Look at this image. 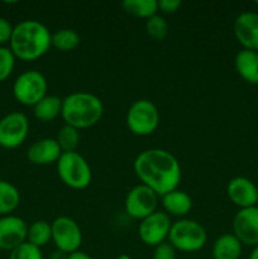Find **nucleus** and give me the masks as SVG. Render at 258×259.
Here are the masks:
<instances>
[{"label":"nucleus","instance_id":"obj_32","mask_svg":"<svg viewBox=\"0 0 258 259\" xmlns=\"http://www.w3.org/2000/svg\"><path fill=\"white\" fill-rule=\"evenodd\" d=\"M67 259H93V258H91L90 255L88 254V253L81 252V250H77V252L68 254Z\"/></svg>","mask_w":258,"mask_h":259},{"label":"nucleus","instance_id":"obj_3","mask_svg":"<svg viewBox=\"0 0 258 259\" xmlns=\"http://www.w3.org/2000/svg\"><path fill=\"white\" fill-rule=\"evenodd\" d=\"M104 104L96 95L86 91H77L62 99V116L66 125L88 129L96 125L103 118Z\"/></svg>","mask_w":258,"mask_h":259},{"label":"nucleus","instance_id":"obj_22","mask_svg":"<svg viewBox=\"0 0 258 259\" xmlns=\"http://www.w3.org/2000/svg\"><path fill=\"white\" fill-rule=\"evenodd\" d=\"M121 8L126 14L142 19H149L158 12V2L157 0H124Z\"/></svg>","mask_w":258,"mask_h":259},{"label":"nucleus","instance_id":"obj_33","mask_svg":"<svg viewBox=\"0 0 258 259\" xmlns=\"http://www.w3.org/2000/svg\"><path fill=\"white\" fill-rule=\"evenodd\" d=\"M68 254H66L65 252H62V250H53L52 253H51L50 255V259H67Z\"/></svg>","mask_w":258,"mask_h":259},{"label":"nucleus","instance_id":"obj_5","mask_svg":"<svg viewBox=\"0 0 258 259\" xmlns=\"http://www.w3.org/2000/svg\"><path fill=\"white\" fill-rule=\"evenodd\" d=\"M206 240V230L200 223L191 219H180L172 223L168 243L176 250L185 253L197 252L205 247Z\"/></svg>","mask_w":258,"mask_h":259},{"label":"nucleus","instance_id":"obj_15","mask_svg":"<svg viewBox=\"0 0 258 259\" xmlns=\"http://www.w3.org/2000/svg\"><path fill=\"white\" fill-rule=\"evenodd\" d=\"M258 187L247 177H234L228 182L227 195L230 201L239 209L257 205Z\"/></svg>","mask_w":258,"mask_h":259},{"label":"nucleus","instance_id":"obj_20","mask_svg":"<svg viewBox=\"0 0 258 259\" xmlns=\"http://www.w3.org/2000/svg\"><path fill=\"white\" fill-rule=\"evenodd\" d=\"M62 111V99L57 95H46L42 100L33 106V114L42 123L55 120Z\"/></svg>","mask_w":258,"mask_h":259},{"label":"nucleus","instance_id":"obj_36","mask_svg":"<svg viewBox=\"0 0 258 259\" xmlns=\"http://www.w3.org/2000/svg\"><path fill=\"white\" fill-rule=\"evenodd\" d=\"M257 204H258V191H257Z\"/></svg>","mask_w":258,"mask_h":259},{"label":"nucleus","instance_id":"obj_14","mask_svg":"<svg viewBox=\"0 0 258 259\" xmlns=\"http://www.w3.org/2000/svg\"><path fill=\"white\" fill-rule=\"evenodd\" d=\"M234 35L243 50L258 52V13H240L233 25Z\"/></svg>","mask_w":258,"mask_h":259},{"label":"nucleus","instance_id":"obj_31","mask_svg":"<svg viewBox=\"0 0 258 259\" xmlns=\"http://www.w3.org/2000/svg\"><path fill=\"white\" fill-rule=\"evenodd\" d=\"M182 3L180 0H159L158 10L164 14H174L179 10Z\"/></svg>","mask_w":258,"mask_h":259},{"label":"nucleus","instance_id":"obj_8","mask_svg":"<svg viewBox=\"0 0 258 259\" xmlns=\"http://www.w3.org/2000/svg\"><path fill=\"white\" fill-rule=\"evenodd\" d=\"M52 227V242L56 249L71 254L80 250L82 244V232L73 219L68 217H58L51 223Z\"/></svg>","mask_w":258,"mask_h":259},{"label":"nucleus","instance_id":"obj_6","mask_svg":"<svg viewBox=\"0 0 258 259\" xmlns=\"http://www.w3.org/2000/svg\"><path fill=\"white\" fill-rule=\"evenodd\" d=\"M125 121L129 131L136 136H149L159 125L158 108L148 99H139L129 106Z\"/></svg>","mask_w":258,"mask_h":259},{"label":"nucleus","instance_id":"obj_23","mask_svg":"<svg viewBox=\"0 0 258 259\" xmlns=\"http://www.w3.org/2000/svg\"><path fill=\"white\" fill-rule=\"evenodd\" d=\"M80 45V35L76 30L70 28H63L52 33L51 37V46L60 52H71L76 50Z\"/></svg>","mask_w":258,"mask_h":259},{"label":"nucleus","instance_id":"obj_12","mask_svg":"<svg viewBox=\"0 0 258 259\" xmlns=\"http://www.w3.org/2000/svg\"><path fill=\"white\" fill-rule=\"evenodd\" d=\"M233 234L242 244L258 245V207L240 209L233 219Z\"/></svg>","mask_w":258,"mask_h":259},{"label":"nucleus","instance_id":"obj_21","mask_svg":"<svg viewBox=\"0 0 258 259\" xmlns=\"http://www.w3.org/2000/svg\"><path fill=\"white\" fill-rule=\"evenodd\" d=\"M20 204V194L10 182L0 180V217L12 215Z\"/></svg>","mask_w":258,"mask_h":259},{"label":"nucleus","instance_id":"obj_30","mask_svg":"<svg viewBox=\"0 0 258 259\" xmlns=\"http://www.w3.org/2000/svg\"><path fill=\"white\" fill-rule=\"evenodd\" d=\"M13 28L14 27L10 24L9 20L0 17V47H3L5 43H9L13 33Z\"/></svg>","mask_w":258,"mask_h":259},{"label":"nucleus","instance_id":"obj_4","mask_svg":"<svg viewBox=\"0 0 258 259\" xmlns=\"http://www.w3.org/2000/svg\"><path fill=\"white\" fill-rule=\"evenodd\" d=\"M56 164L57 175L63 185L72 190H85L90 186L93 180L91 167L78 152L62 153Z\"/></svg>","mask_w":258,"mask_h":259},{"label":"nucleus","instance_id":"obj_10","mask_svg":"<svg viewBox=\"0 0 258 259\" xmlns=\"http://www.w3.org/2000/svg\"><path fill=\"white\" fill-rule=\"evenodd\" d=\"M158 197V195L146 185H137L126 194L124 201L125 212L133 219H146L147 217L157 211Z\"/></svg>","mask_w":258,"mask_h":259},{"label":"nucleus","instance_id":"obj_13","mask_svg":"<svg viewBox=\"0 0 258 259\" xmlns=\"http://www.w3.org/2000/svg\"><path fill=\"white\" fill-rule=\"evenodd\" d=\"M28 225L22 218L7 215L0 218V249L12 252L27 242Z\"/></svg>","mask_w":258,"mask_h":259},{"label":"nucleus","instance_id":"obj_18","mask_svg":"<svg viewBox=\"0 0 258 259\" xmlns=\"http://www.w3.org/2000/svg\"><path fill=\"white\" fill-rule=\"evenodd\" d=\"M162 197V206L164 212L174 217H185L192 209V199L182 190H174Z\"/></svg>","mask_w":258,"mask_h":259},{"label":"nucleus","instance_id":"obj_9","mask_svg":"<svg viewBox=\"0 0 258 259\" xmlns=\"http://www.w3.org/2000/svg\"><path fill=\"white\" fill-rule=\"evenodd\" d=\"M29 133V120L27 115L13 111L0 119V147L15 149L22 146Z\"/></svg>","mask_w":258,"mask_h":259},{"label":"nucleus","instance_id":"obj_7","mask_svg":"<svg viewBox=\"0 0 258 259\" xmlns=\"http://www.w3.org/2000/svg\"><path fill=\"white\" fill-rule=\"evenodd\" d=\"M48 82L42 72L28 70L20 73L13 83L15 100L24 106H34L47 95Z\"/></svg>","mask_w":258,"mask_h":259},{"label":"nucleus","instance_id":"obj_35","mask_svg":"<svg viewBox=\"0 0 258 259\" xmlns=\"http://www.w3.org/2000/svg\"><path fill=\"white\" fill-rule=\"evenodd\" d=\"M116 259H132V257L129 254H126V253H123V254L118 255V257H116Z\"/></svg>","mask_w":258,"mask_h":259},{"label":"nucleus","instance_id":"obj_25","mask_svg":"<svg viewBox=\"0 0 258 259\" xmlns=\"http://www.w3.org/2000/svg\"><path fill=\"white\" fill-rule=\"evenodd\" d=\"M56 141H57L62 153L76 152L78 144H80V131L73 128V126L66 125L65 124V125L58 131Z\"/></svg>","mask_w":258,"mask_h":259},{"label":"nucleus","instance_id":"obj_17","mask_svg":"<svg viewBox=\"0 0 258 259\" xmlns=\"http://www.w3.org/2000/svg\"><path fill=\"white\" fill-rule=\"evenodd\" d=\"M234 67L238 75L250 85H258V52L242 50L235 55Z\"/></svg>","mask_w":258,"mask_h":259},{"label":"nucleus","instance_id":"obj_34","mask_svg":"<svg viewBox=\"0 0 258 259\" xmlns=\"http://www.w3.org/2000/svg\"><path fill=\"white\" fill-rule=\"evenodd\" d=\"M249 259H258V245H255V247L253 248L252 253H250L249 255Z\"/></svg>","mask_w":258,"mask_h":259},{"label":"nucleus","instance_id":"obj_16","mask_svg":"<svg viewBox=\"0 0 258 259\" xmlns=\"http://www.w3.org/2000/svg\"><path fill=\"white\" fill-rule=\"evenodd\" d=\"M61 154H62V151L56 138H43L34 142L28 148L27 158L32 164L47 166V164L57 163Z\"/></svg>","mask_w":258,"mask_h":259},{"label":"nucleus","instance_id":"obj_37","mask_svg":"<svg viewBox=\"0 0 258 259\" xmlns=\"http://www.w3.org/2000/svg\"><path fill=\"white\" fill-rule=\"evenodd\" d=\"M255 4H257V5H258V0H257V2H255Z\"/></svg>","mask_w":258,"mask_h":259},{"label":"nucleus","instance_id":"obj_29","mask_svg":"<svg viewBox=\"0 0 258 259\" xmlns=\"http://www.w3.org/2000/svg\"><path fill=\"white\" fill-rule=\"evenodd\" d=\"M177 250L169 244L168 242H163L154 247L153 259H176Z\"/></svg>","mask_w":258,"mask_h":259},{"label":"nucleus","instance_id":"obj_1","mask_svg":"<svg viewBox=\"0 0 258 259\" xmlns=\"http://www.w3.org/2000/svg\"><path fill=\"white\" fill-rule=\"evenodd\" d=\"M133 169L139 181L158 196L177 189L181 181V166L168 151L151 148L141 152L134 159Z\"/></svg>","mask_w":258,"mask_h":259},{"label":"nucleus","instance_id":"obj_24","mask_svg":"<svg viewBox=\"0 0 258 259\" xmlns=\"http://www.w3.org/2000/svg\"><path fill=\"white\" fill-rule=\"evenodd\" d=\"M50 240H52V227H51V223L46 222V220H37V222L32 223L28 227V243L38 248H42Z\"/></svg>","mask_w":258,"mask_h":259},{"label":"nucleus","instance_id":"obj_26","mask_svg":"<svg viewBox=\"0 0 258 259\" xmlns=\"http://www.w3.org/2000/svg\"><path fill=\"white\" fill-rule=\"evenodd\" d=\"M146 32L152 39L163 40L168 34V24L162 15H153L146 20Z\"/></svg>","mask_w":258,"mask_h":259},{"label":"nucleus","instance_id":"obj_27","mask_svg":"<svg viewBox=\"0 0 258 259\" xmlns=\"http://www.w3.org/2000/svg\"><path fill=\"white\" fill-rule=\"evenodd\" d=\"M15 56L9 47H0V82L10 77L15 66Z\"/></svg>","mask_w":258,"mask_h":259},{"label":"nucleus","instance_id":"obj_19","mask_svg":"<svg viewBox=\"0 0 258 259\" xmlns=\"http://www.w3.org/2000/svg\"><path fill=\"white\" fill-rule=\"evenodd\" d=\"M242 243L234 234H223L212 244V259H239Z\"/></svg>","mask_w":258,"mask_h":259},{"label":"nucleus","instance_id":"obj_28","mask_svg":"<svg viewBox=\"0 0 258 259\" xmlns=\"http://www.w3.org/2000/svg\"><path fill=\"white\" fill-rule=\"evenodd\" d=\"M9 259H43V254L40 248L25 242L10 252Z\"/></svg>","mask_w":258,"mask_h":259},{"label":"nucleus","instance_id":"obj_11","mask_svg":"<svg viewBox=\"0 0 258 259\" xmlns=\"http://www.w3.org/2000/svg\"><path fill=\"white\" fill-rule=\"evenodd\" d=\"M172 222L164 211H154L146 219L141 220L138 227L139 239L149 247H157L168 239Z\"/></svg>","mask_w":258,"mask_h":259},{"label":"nucleus","instance_id":"obj_2","mask_svg":"<svg viewBox=\"0 0 258 259\" xmlns=\"http://www.w3.org/2000/svg\"><path fill=\"white\" fill-rule=\"evenodd\" d=\"M52 33L43 23L27 19L18 23L13 28L9 48L20 61H35L50 51Z\"/></svg>","mask_w":258,"mask_h":259}]
</instances>
